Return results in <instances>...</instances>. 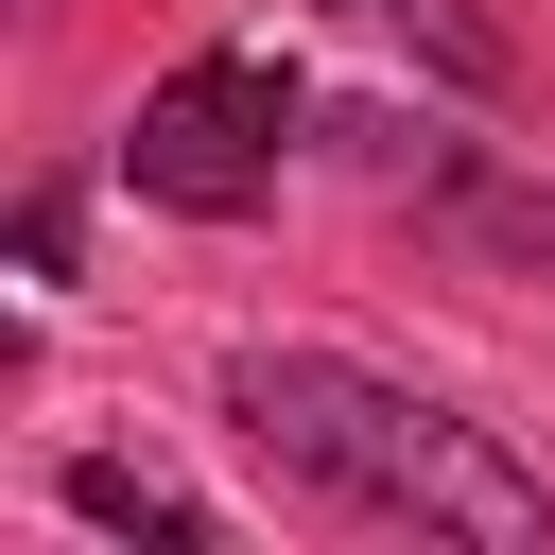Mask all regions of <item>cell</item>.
Listing matches in <instances>:
<instances>
[{"mask_svg":"<svg viewBox=\"0 0 555 555\" xmlns=\"http://www.w3.org/2000/svg\"><path fill=\"white\" fill-rule=\"evenodd\" d=\"M364 17H399V35H416V52L451 69V87H468V104H503V35H486L468 0H364Z\"/></svg>","mask_w":555,"mask_h":555,"instance_id":"5","label":"cell"},{"mask_svg":"<svg viewBox=\"0 0 555 555\" xmlns=\"http://www.w3.org/2000/svg\"><path fill=\"white\" fill-rule=\"evenodd\" d=\"M416 225L434 243H468V260H503V278H538L555 295V191H520L503 156H434L416 173Z\"/></svg>","mask_w":555,"mask_h":555,"instance_id":"3","label":"cell"},{"mask_svg":"<svg viewBox=\"0 0 555 555\" xmlns=\"http://www.w3.org/2000/svg\"><path fill=\"white\" fill-rule=\"evenodd\" d=\"M295 139H312V87H295L278 52H191V69H156V87H139V121H121L104 156H121V191H139V208L243 225V208H278Z\"/></svg>","mask_w":555,"mask_h":555,"instance_id":"2","label":"cell"},{"mask_svg":"<svg viewBox=\"0 0 555 555\" xmlns=\"http://www.w3.org/2000/svg\"><path fill=\"white\" fill-rule=\"evenodd\" d=\"M225 434H243L260 486L312 503V520H399V538H468V555H555V486H538L486 416H451V399H416V382H382V364H347V347H243V364H225Z\"/></svg>","mask_w":555,"mask_h":555,"instance_id":"1","label":"cell"},{"mask_svg":"<svg viewBox=\"0 0 555 555\" xmlns=\"http://www.w3.org/2000/svg\"><path fill=\"white\" fill-rule=\"evenodd\" d=\"M52 503H69L87 538H156V555H208V503H191V486H156V468H121V451H69V468H52Z\"/></svg>","mask_w":555,"mask_h":555,"instance_id":"4","label":"cell"}]
</instances>
